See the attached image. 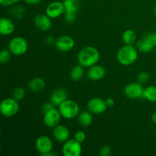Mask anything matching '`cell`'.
<instances>
[{"label": "cell", "instance_id": "obj_1", "mask_svg": "<svg viewBox=\"0 0 156 156\" xmlns=\"http://www.w3.org/2000/svg\"><path fill=\"white\" fill-rule=\"evenodd\" d=\"M100 59V53L94 47H85L79 51L78 54V61L82 66L89 68L96 65Z\"/></svg>", "mask_w": 156, "mask_h": 156}, {"label": "cell", "instance_id": "obj_2", "mask_svg": "<svg viewBox=\"0 0 156 156\" xmlns=\"http://www.w3.org/2000/svg\"><path fill=\"white\" fill-rule=\"evenodd\" d=\"M118 62L123 66H130L136 61L138 51L133 45H126L122 47L117 53Z\"/></svg>", "mask_w": 156, "mask_h": 156}, {"label": "cell", "instance_id": "obj_3", "mask_svg": "<svg viewBox=\"0 0 156 156\" xmlns=\"http://www.w3.org/2000/svg\"><path fill=\"white\" fill-rule=\"evenodd\" d=\"M59 111L62 117L66 119H73L79 116L80 108L77 102L67 99L59 105Z\"/></svg>", "mask_w": 156, "mask_h": 156}, {"label": "cell", "instance_id": "obj_4", "mask_svg": "<svg viewBox=\"0 0 156 156\" xmlns=\"http://www.w3.org/2000/svg\"><path fill=\"white\" fill-rule=\"evenodd\" d=\"M19 111V104L18 101L12 98H5L0 105V111L6 117H12L17 114Z\"/></svg>", "mask_w": 156, "mask_h": 156}, {"label": "cell", "instance_id": "obj_5", "mask_svg": "<svg viewBox=\"0 0 156 156\" xmlns=\"http://www.w3.org/2000/svg\"><path fill=\"white\" fill-rule=\"evenodd\" d=\"M28 44L24 37H14L9 44V50L15 56H22L27 52Z\"/></svg>", "mask_w": 156, "mask_h": 156}, {"label": "cell", "instance_id": "obj_6", "mask_svg": "<svg viewBox=\"0 0 156 156\" xmlns=\"http://www.w3.org/2000/svg\"><path fill=\"white\" fill-rule=\"evenodd\" d=\"M82 152L80 143L76 140H68L62 146V154L64 156H79Z\"/></svg>", "mask_w": 156, "mask_h": 156}, {"label": "cell", "instance_id": "obj_7", "mask_svg": "<svg viewBox=\"0 0 156 156\" xmlns=\"http://www.w3.org/2000/svg\"><path fill=\"white\" fill-rule=\"evenodd\" d=\"M35 147L41 155L47 156L53 150V142L47 136H41L37 139Z\"/></svg>", "mask_w": 156, "mask_h": 156}, {"label": "cell", "instance_id": "obj_8", "mask_svg": "<svg viewBox=\"0 0 156 156\" xmlns=\"http://www.w3.org/2000/svg\"><path fill=\"white\" fill-rule=\"evenodd\" d=\"M125 95L130 99H138L143 97L144 88L140 82H130L124 88Z\"/></svg>", "mask_w": 156, "mask_h": 156}, {"label": "cell", "instance_id": "obj_9", "mask_svg": "<svg viewBox=\"0 0 156 156\" xmlns=\"http://www.w3.org/2000/svg\"><path fill=\"white\" fill-rule=\"evenodd\" d=\"M87 108L91 114H101L105 112L108 107L105 100L100 98H93L88 101Z\"/></svg>", "mask_w": 156, "mask_h": 156}, {"label": "cell", "instance_id": "obj_10", "mask_svg": "<svg viewBox=\"0 0 156 156\" xmlns=\"http://www.w3.org/2000/svg\"><path fill=\"white\" fill-rule=\"evenodd\" d=\"M60 112L59 110H56L53 108V109L50 110L47 112L44 113V123L47 127L54 128L59 123L61 120Z\"/></svg>", "mask_w": 156, "mask_h": 156}, {"label": "cell", "instance_id": "obj_11", "mask_svg": "<svg viewBox=\"0 0 156 156\" xmlns=\"http://www.w3.org/2000/svg\"><path fill=\"white\" fill-rule=\"evenodd\" d=\"M65 12L63 2L55 1L50 3L46 9V14L50 18H57Z\"/></svg>", "mask_w": 156, "mask_h": 156}, {"label": "cell", "instance_id": "obj_12", "mask_svg": "<svg viewBox=\"0 0 156 156\" xmlns=\"http://www.w3.org/2000/svg\"><path fill=\"white\" fill-rule=\"evenodd\" d=\"M55 46L59 51L68 52L73 49L75 46V41L71 37L64 35L59 37L57 40H56Z\"/></svg>", "mask_w": 156, "mask_h": 156}, {"label": "cell", "instance_id": "obj_13", "mask_svg": "<svg viewBox=\"0 0 156 156\" xmlns=\"http://www.w3.org/2000/svg\"><path fill=\"white\" fill-rule=\"evenodd\" d=\"M35 26L42 31H47L50 30L52 26L51 18L47 14H38L34 19Z\"/></svg>", "mask_w": 156, "mask_h": 156}, {"label": "cell", "instance_id": "obj_14", "mask_svg": "<svg viewBox=\"0 0 156 156\" xmlns=\"http://www.w3.org/2000/svg\"><path fill=\"white\" fill-rule=\"evenodd\" d=\"M106 74V70L103 66L99 65H94L89 67L87 71V76L90 80L99 81L104 79Z\"/></svg>", "mask_w": 156, "mask_h": 156}, {"label": "cell", "instance_id": "obj_15", "mask_svg": "<svg viewBox=\"0 0 156 156\" xmlns=\"http://www.w3.org/2000/svg\"><path fill=\"white\" fill-rule=\"evenodd\" d=\"M53 137L56 140L60 143H65L69 138V130L64 125L58 124L53 128Z\"/></svg>", "mask_w": 156, "mask_h": 156}, {"label": "cell", "instance_id": "obj_16", "mask_svg": "<svg viewBox=\"0 0 156 156\" xmlns=\"http://www.w3.org/2000/svg\"><path fill=\"white\" fill-rule=\"evenodd\" d=\"M67 97H68V93L66 91V89L59 88L54 90V91L51 93L50 99V101L53 103V105L59 107L62 102H64L66 100H67Z\"/></svg>", "mask_w": 156, "mask_h": 156}, {"label": "cell", "instance_id": "obj_17", "mask_svg": "<svg viewBox=\"0 0 156 156\" xmlns=\"http://www.w3.org/2000/svg\"><path fill=\"white\" fill-rule=\"evenodd\" d=\"M15 30V24L10 19L2 18L0 20V33L2 35L8 36L12 34Z\"/></svg>", "mask_w": 156, "mask_h": 156}, {"label": "cell", "instance_id": "obj_18", "mask_svg": "<svg viewBox=\"0 0 156 156\" xmlns=\"http://www.w3.org/2000/svg\"><path fill=\"white\" fill-rule=\"evenodd\" d=\"M46 86L45 81L40 77H36L32 79L29 82L28 87L31 91H35V92H39L42 90L44 89Z\"/></svg>", "mask_w": 156, "mask_h": 156}, {"label": "cell", "instance_id": "obj_19", "mask_svg": "<svg viewBox=\"0 0 156 156\" xmlns=\"http://www.w3.org/2000/svg\"><path fill=\"white\" fill-rule=\"evenodd\" d=\"M136 47L141 53H149L154 49V46L146 37L137 41Z\"/></svg>", "mask_w": 156, "mask_h": 156}, {"label": "cell", "instance_id": "obj_20", "mask_svg": "<svg viewBox=\"0 0 156 156\" xmlns=\"http://www.w3.org/2000/svg\"><path fill=\"white\" fill-rule=\"evenodd\" d=\"M78 120H79V123L82 125V126H90L92 123L93 117L91 115V113L88 111H82L79 114L78 117Z\"/></svg>", "mask_w": 156, "mask_h": 156}, {"label": "cell", "instance_id": "obj_21", "mask_svg": "<svg viewBox=\"0 0 156 156\" xmlns=\"http://www.w3.org/2000/svg\"><path fill=\"white\" fill-rule=\"evenodd\" d=\"M122 39L126 45H134L136 42V34L134 30L128 29L123 32Z\"/></svg>", "mask_w": 156, "mask_h": 156}, {"label": "cell", "instance_id": "obj_22", "mask_svg": "<svg viewBox=\"0 0 156 156\" xmlns=\"http://www.w3.org/2000/svg\"><path fill=\"white\" fill-rule=\"evenodd\" d=\"M63 5L65 12L76 14L79 11V4L78 0H64Z\"/></svg>", "mask_w": 156, "mask_h": 156}, {"label": "cell", "instance_id": "obj_23", "mask_svg": "<svg viewBox=\"0 0 156 156\" xmlns=\"http://www.w3.org/2000/svg\"><path fill=\"white\" fill-rule=\"evenodd\" d=\"M85 73V70H84V66L82 65H79L75 66L73 69L71 70L70 73V77L71 79L73 81H79L80 79H82Z\"/></svg>", "mask_w": 156, "mask_h": 156}, {"label": "cell", "instance_id": "obj_24", "mask_svg": "<svg viewBox=\"0 0 156 156\" xmlns=\"http://www.w3.org/2000/svg\"><path fill=\"white\" fill-rule=\"evenodd\" d=\"M143 97L151 102H156V86L151 85L144 89Z\"/></svg>", "mask_w": 156, "mask_h": 156}, {"label": "cell", "instance_id": "obj_25", "mask_svg": "<svg viewBox=\"0 0 156 156\" xmlns=\"http://www.w3.org/2000/svg\"><path fill=\"white\" fill-rule=\"evenodd\" d=\"M25 12V9L22 5H12L9 9V13L13 18L16 19H20L22 18L23 15Z\"/></svg>", "mask_w": 156, "mask_h": 156}, {"label": "cell", "instance_id": "obj_26", "mask_svg": "<svg viewBox=\"0 0 156 156\" xmlns=\"http://www.w3.org/2000/svg\"><path fill=\"white\" fill-rule=\"evenodd\" d=\"M12 53H11V51L9 50L4 49V50H2L1 53H0V62L2 65L8 63L10 61L11 57H12Z\"/></svg>", "mask_w": 156, "mask_h": 156}, {"label": "cell", "instance_id": "obj_27", "mask_svg": "<svg viewBox=\"0 0 156 156\" xmlns=\"http://www.w3.org/2000/svg\"><path fill=\"white\" fill-rule=\"evenodd\" d=\"M12 95H13L14 99L19 101L22 100L24 98V96H25V91L21 87H18V88H15L13 93H12Z\"/></svg>", "mask_w": 156, "mask_h": 156}, {"label": "cell", "instance_id": "obj_28", "mask_svg": "<svg viewBox=\"0 0 156 156\" xmlns=\"http://www.w3.org/2000/svg\"><path fill=\"white\" fill-rule=\"evenodd\" d=\"M150 76L146 72H142L137 76V82H140V84H146L149 82Z\"/></svg>", "mask_w": 156, "mask_h": 156}, {"label": "cell", "instance_id": "obj_29", "mask_svg": "<svg viewBox=\"0 0 156 156\" xmlns=\"http://www.w3.org/2000/svg\"><path fill=\"white\" fill-rule=\"evenodd\" d=\"M74 139L78 141L79 143H82L85 141L86 140V134L83 132V131H78L75 133Z\"/></svg>", "mask_w": 156, "mask_h": 156}, {"label": "cell", "instance_id": "obj_30", "mask_svg": "<svg viewBox=\"0 0 156 156\" xmlns=\"http://www.w3.org/2000/svg\"><path fill=\"white\" fill-rule=\"evenodd\" d=\"M144 37H146L154 46V47H156V32H150L147 34Z\"/></svg>", "mask_w": 156, "mask_h": 156}, {"label": "cell", "instance_id": "obj_31", "mask_svg": "<svg viewBox=\"0 0 156 156\" xmlns=\"http://www.w3.org/2000/svg\"><path fill=\"white\" fill-rule=\"evenodd\" d=\"M111 148L108 146H105L100 149V155L101 156H110L111 155Z\"/></svg>", "mask_w": 156, "mask_h": 156}, {"label": "cell", "instance_id": "obj_32", "mask_svg": "<svg viewBox=\"0 0 156 156\" xmlns=\"http://www.w3.org/2000/svg\"><path fill=\"white\" fill-rule=\"evenodd\" d=\"M76 14L75 13H68V12H65V20L67 23H73L76 21Z\"/></svg>", "mask_w": 156, "mask_h": 156}, {"label": "cell", "instance_id": "obj_33", "mask_svg": "<svg viewBox=\"0 0 156 156\" xmlns=\"http://www.w3.org/2000/svg\"><path fill=\"white\" fill-rule=\"evenodd\" d=\"M20 0H0V4L5 7H9L15 5Z\"/></svg>", "mask_w": 156, "mask_h": 156}, {"label": "cell", "instance_id": "obj_34", "mask_svg": "<svg viewBox=\"0 0 156 156\" xmlns=\"http://www.w3.org/2000/svg\"><path fill=\"white\" fill-rule=\"evenodd\" d=\"M53 106H54V105H53V103H52L51 101L47 102V103H45L44 105H43V107H42L43 111H44V113L47 112V111H50V110L53 109Z\"/></svg>", "mask_w": 156, "mask_h": 156}, {"label": "cell", "instance_id": "obj_35", "mask_svg": "<svg viewBox=\"0 0 156 156\" xmlns=\"http://www.w3.org/2000/svg\"><path fill=\"white\" fill-rule=\"evenodd\" d=\"M105 101H106V104L107 105H108V108H112V107L114 106V105H115V101H114V99L111 98H107L106 100H105Z\"/></svg>", "mask_w": 156, "mask_h": 156}, {"label": "cell", "instance_id": "obj_36", "mask_svg": "<svg viewBox=\"0 0 156 156\" xmlns=\"http://www.w3.org/2000/svg\"><path fill=\"white\" fill-rule=\"evenodd\" d=\"M45 42L47 43V44H49V45H52V44L56 43V41H55V39L52 36H48L46 37Z\"/></svg>", "mask_w": 156, "mask_h": 156}, {"label": "cell", "instance_id": "obj_37", "mask_svg": "<svg viewBox=\"0 0 156 156\" xmlns=\"http://www.w3.org/2000/svg\"><path fill=\"white\" fill-rule=\"evenodd\" d=\"M24 1L27 4L31 5H37L40 2H41L42 0H24Z\"/></svg>", "mask_w": 156, "mask_h": 156}, {"label": "cell", "instance_id": "obj_38", "mask_svg": "<svg viewBox=\"0 0 156 156\" xmlns=\"http://www.w3.org/2000/svg\"><path fill=\"white\" fill-rule=\"evenodd\" d=\"M151 118H152V122H154V123H156V111H155V112H154L153 114H152V117H151Z\"/></svg>", "mask_w": 156, "mask_h": 156}, {"label": "cell", "instance_id": "obj_39", "mask_svg": "<svg viewBox=\"0 0 156 156\" xmlns=\"http://www.w3.org/2000/svg\"><path fill=\"white\" fill-rule=\"evenodd\" d=\"M154 13H155V15H156V5L154 7Z\"/></svg>", "mask_w": 156, "mask_h": 156}]
</instances>
